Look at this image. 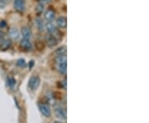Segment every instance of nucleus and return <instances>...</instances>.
I'll return each mask as SVG.
<instances>
[{
	"instance_id": "9",
	"label": "nucleus",
	"mask_w": 149,
	"mask_h": 123,
	"mask_svg": "<svg viewBox=\"0 0 149 123\" xmlns=\"http://www.w3.org/2000/svg\"><path fill=\"white\" fill-rule=\"evenodd\" d=\"M56 24L61 29H65L67 27V18L65 17H59L56 19Z\"/></svg>"
},
{
	"instance_id": "1",
	"label": "nucleus",
	"mask_w": 149,
	"mask_h": 123,
	"mask_svg": "<svg viewBox=\"0 0 149 123\" xmlns=\"http://www.w3.org/2000/svg\"><path fill=\"white\" fill-rule=\"evenodd\" d=\"M40 83H41L40 78L37 76H32L29 78V81H28V87L32 91H36L37 88L39 87Z\"/></svg>"
},
{
	"instance_id": "3",
	"label": "nucleus",
	"mask_w": 149,
	"mask_h": 123,
	"mask_svg": "<svg viewBox=\"0 0 149 123\" xmlns=\"http://www.w3.org/2000/svg\"><path fill=\"white\" fill-rule=\"evenodd\" d=\"M13 5L16 11L19 13H23L26 8V2L25 0H14Z\"/></svg>"
},
{
	"instance_id": "21",
	"label": "nucleus",
	"mask_w": 149,
	"mask_h": 123,
	"mask_svg": "<svg viewBox=\"0 0 149 123\" xmlns=\"http://www.w3.org/2000/svg\"><path fill=\"white\" fill-rule=\"evenodd\" d=\"M7 26V22L5 21H1L0 22V27L1 28H4Z\"/></svg>"
},
{
	"instance_id": "6",
	"label": "nucleus",
	"mask_w": 149,
	"mask_h": 123,
	"mask_svg": "<svg viewBox=\"0 0 149 123\" xmlns=\"http://www.w3.org/2000/svg\"><path fill=\"white\" fill-rule=\"evenodd\" d=\"M55 115L56 117L61 120H66V112L62 107H56L55 109Z\"/></svg>"
},
{
	"instance_id": "15",
	"label": "nucleus",
	"mask_w": 149,
	"mask_h": 123,
	"mask_svg": "<svg viewBox=\"0 0 149 123\" xmlns=\"http://www.w3.org/2000/svg\"><path fill=\"white\" fill-rule=\"evenodd\" d=\"M36 26H37L39 31L42 32L43 30H44V27H45V24L43 23V21L41 18H37L36 19Z\"/></svg>"
},
{
	"instance_id": "17",
	"label": "nucleus",
	"mask_w": 149,
	"mask_h": 123,
	"mask_svg": "<svg viewBox=\"0 0 149 123\" xmlns=\"http://www.w3.org/2000/svg\"><path fill=\"white\" fill-rule=\"evenodd\" d=\"M8 86L10 87V88H13L15 85H16V80L13 78V77H9V78H8Z\"/></svg>"
},
{
	"instance_id": "4",
	"label": "nucleus",
	"mask_w": 149,
	"mask_h": 123,
	"mask_svg": "<svg viewBox=\"0 0 149 123\" xmlns=\"http://www.w3.org/2000/svg\"><path fill=\"white\" fill-rule=\"evenodd\" d=\"M46 42L47 43V46L49 48H54L55 46L57 45L58 40H57V38H56L54 35L49 34V35L47 36V38H46Z\"/></svg>"
},
{
	"instance_id": "14",
	"label": "nucleus",
	"mask_w": 149,
	"mask_h": 123,
	"mask_svg": "<svg viewBox=\"0 0 149 123\" xmlns=\"http://www.w3.org/2000/svg\"><path fill=\"white\" fill-rule=\"evenodd\" d=\"M56 63H67V58L65 55H57V57L56 58Z\"/></svg>"
},
{
	"instance_id": "10",
	"label": "nucleus",
	"mask_w": 149,
	"mask_h": 123,
	"mask_svg": "<svg viewBox=\"0 0 149 123\" xmlns=\"http://www.w3.org/2000/svg\"><path fill=\"white\" fill-rule=\"evenodd\" d=\"M12 46V41L11 39H3L0 42V50L6 51L9 49Z\"/></svg>"
},
{
	"instance_id": "18",
	"label": "nucleus",
	"mask_w": 149,
	"mask_h": 123,
	"mask_svg": "<svg viewBox=\"0 0 149 123\" xmlns=\"http://www.w3.org/2000/svg\"><path fill=\"white\" fill-rule=\"evenodd\" d=\"M17 66H18V67H24L26 66V61L22 58L18 59V60L17 61Z\"/></svg>"
},
{
	"instance_id": "7",
	"label": "nucleus",
	"mask_w": 149,
	"mask_h": 123,
	"mask_svg": "<svg viewBox=\"0 0 149 123\" xmlns=\"http://www.w3.org/2000/svg\"><path fill=\"white\" fill-rule=\"evenodd\" d=\"M20 46L22 47V48H23L26 51H30L32 49V44L30 42V39L22 38L20 41Z\"/></svg>"
},
{
	"instance_id": "8",
	"label": "nucleus",
	"mask_w": 149,
	"mask_h": 123,
	"mask_svg": "<svg viewBox=\"0 0 149 123\" xmlns=\"http://www.w3.org/2000/svg\"><path fill=\"white\" fill-rule=\"evenodd\" d=\"M56 18V13L52 9H47L44 13V18L47 22H52Z\"/></svg>"
},
{
	"instance_id": "20",
	"label": "nucleus",
	"mask_w": 149,
	"mask_h": 123,
	"mask_svg": "<svg viewBox=\"0 0 149 123\" xmlns=\"http://www.w3.org/2000/svg\"><path fill=\"white\" fill-rule=\"evenodd\" d=\"M6 6V3L3 0H0V8H4Z\"/></svg>"
},
{
	"instance_id": "2",
	"label": "nucleus",
	"mask_w": 149,
	"mask_h": 123,
	"mask_svg": "<svg viewBox=\"0 0 149 123\" xmlns=\"http://www.w3.org/2000/svg\"><path fill=\"white\" fill-rule=\"evenodd\" d=\"M38 108L40 112L45 117H51L52 116V110L49 105L46 103H39L38 104Z\"/></svg>"
},
{
	"instance_id": "22",
	"label": "nucleus",
	"mask_w": 149,
	"mask_h": 123,
	"mask_svg": "<svg viewBox=\"0 0 149 123\" xmlns=\"http://www.w3.org/2000/svg\"><path fill=\"white\" fill-rule=\"evenodd\" d=\"M4 39V33L3 32H0V42Z\"/></svg>"
},
{
	"instance_id": "19",
	"label": "nucleus",
	"mask_w": 149,
	"mask_h": 123,
	"mask_svg": "<svg viewBox=\"0 0 149 123\" xmlns=\"http://www.w3.org/2000/svg\"><path fill=\"white\" fill-rule=\"evenodd\" d=\"M43 9H44V6L42 4H37V8H36V12H37L38 14H41L43 12Z\"/></svg>"
},
{
	"instance_id": "23",
	"label": "nucleus",
	"mask_w": 149,
	"mask_h": 123,
	"mask_svg": "<svg viewBox=\"0 0 149 123\" xmlns=\"http://www.w3.org/2000/svg\"><path fill=\"white\" fill-rule=\"evenodd\" d=\"M39 1H40V2L42 3V2H50L51 0H39Z\"/></svg>"
},
{
	"instance_id": "12",
	"label": "nucleus",
	"mask_w": 149,
	"mask_h": 123,
	"mask_svg": "<svg viewBox=\"0 0 149 123\" xmlns=\"http://www.w3.org/2000/svg\"><path fill=\"white\" fill-rule=\"evenodd\" d=\"M45 28L47 29V31L49 34H53L56 31V27H55V25L52 22H47L45 24Z\"/></svg>"
},
{
	"instance_id": "16",
	"label": "nucleus",
	"mask_w": 149,
	"mask_h": 123,
	"mask_svg": "<svg viewBox=\"0 0 149 123\" xmlns=\"http://www.w3.org/2000/svg\"><path fill=\"white\" fill-rule=\"evenodd\" d=\"M56 55H65L66 54V47L62 46L61 48H57L56 51Z\"/></svg>"
},
{
	"instance_id": "11",
	"label": "nucleus",
	"mask_w": 149,
	"mask_h": 123,
	"mask_svg": "<svg viewBox=\"0 0 149 123\" xmlns=\"http://www.w3.org/2000/svg\"><path fill=\"white\" fill-rule=\"evenodd\" d=\"M21 33L22 36V38H26V39H31V38H32V36L31 29L27 27H22Z\"/></svg>"
},
{
	"instance_id": "5",
	"label": "nucleus",
	"mask_w": 149,
	"mask_h": 123,
	"mask_svg": "<svg viewBox=\"0 0 149 123\" xmlns=\"http://www.w3.org/2000/svg\"><path fill=\"white\" fill-rule=\"evenodd\" d=\"M8 36L12 40H18L20 38V32L16 27H11L8 30Z\"/></svg>"
},
{
	"instance_id": "13",
	"label": "nucleus",
	"mask_w": 149,
	"mask_h": 123,
	"mask_svg": "<svg viewBox=\"0 0 149 123\" xmlns=\"http://www.w3.org/2000/svg\"><path fill=\"white\" fill-rule=\"evenodd\" d=\"M66 67H67L66 63H59L58 64V71L61 75H65L66 74Z\"/></svg>"
}]
</instances>
